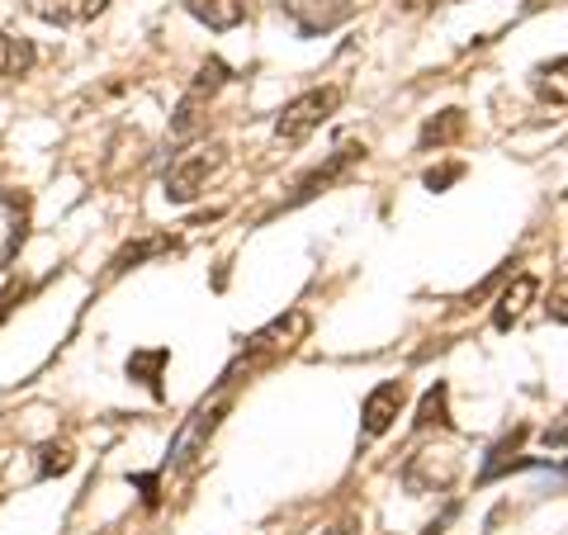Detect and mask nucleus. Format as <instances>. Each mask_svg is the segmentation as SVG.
Returning a JSON list of instances; mask_svg holds the SVG:
<instances>
[{"mask_svg":"<svg viewBox=\"0 0 568 535\" xmlns=\"http://www.w3.org/2000/svg\"><path fill=\"white\" fill-rule=\"evenodd\" d=\"M336 104H342V85H317V91L294 95L275 119V138L294 148V142H304L317 129V123H327L336 114Z\"/></svg>","mask_w":568,"mask_h":535,"instance_id":"f257e3e1","label":"nucleus"},{"mask_svg":"<svg viewBox=\"0 0 568 535\" xmlns=\"http://www.w3.org/2000/svg\"><path fill=\"white\" fill-rule=\"evenodd\" d=\"M227 162L223 157V148L213 142V148H194V152H181L171 162V171H166V200L171 204H190V200H200L204 194V185L219 175V166Z\"/></svg>","mask_w":568,"mask_h":535,"instance_id":"f03ea898","label":"nucleus"},{"mask_svg":"<svg viewBox=\"0 0 568 535\" xmlns=\"http://www.w3.org/2000/svg\"><path fill=\"white\" fill-rule=\"evenodd\" d=\"M227 81H233L227 62H223V58H209L200 71H194V81H190V91H185V100H181V110H175L171 133H175V138H190L194 129H200V104H204L209 95H219Z\"/></svg>","mask_w":568,"mask_h":535,"instance_id":"7ed1b4c3","label":"nucleus"},{"mask_svg":"<svg viewBox=\"0 0 568 535\" xmlns=\"http://www.w3.org/2000/svg\"><path fill=\"white\" fill-rule=\"evenodd\" d=\"M455 474H459V460L446 455V451H417L413 460H407V470H403V484L407 493H446L455 484Z\"/></svg>","mask_w":568,"mask_h":535,"instance_id":"20e7f679","label":"nucleus"},{"mask_svg":"<svg viewBox=\"0 0 568 535\" xmlns=\"http://www.w3.org/2000/svg\"><path fill=\"white\" fill-rule=\"evenodd\" d=\"M355 162H365V142H346V148H336L332 157L317 171H308L304 181L294 185V194L290 200H284V209H294V204H304V200H313V194H323V190H332L336 181H342V175L355 166Z\"/></svg>","mask_w":568,"mask_h":535,"instance_id":"39448f33","label":"nucleus"},{"mask_svg":"<svg viewBox=\"0 0 568 535\" xmlns=\"http://www.w3.org/2000/svg\"><path fill=\"white\" fill-rule=\"evenodd\" d=\"M298 336H308V313H284V317H275V323L271 327H265V332H256L252 336V342H246V351H242V361H265V355H280V351H290L294 342H298Z\"/></svg>","mask_w":568,"mask_h":535,"instance_id":"423d86ee","label":"nucleus"},{"mask_svg":"<svg viewBox=\"0 0 568 535\" xmlns=\"http://www.w3.org/2000/svg\"><path fill=\"white\" fill-rule=\"evenodd\" d=\"M403 403H407V388H403V380H388V384H379V388H369V398H365V407H361V432H365L369 441L384 436L388 426L398 422Z\"/></svg>","mask_w":568,"mask_h":535,"instance_id":"0eeeda50","label":"nucleus"},{"mask_svg":"<svg viewBox=\"0 0 568 535\" xmlns=\"http://www.w3.org/2000/svg\"><path fill=\"white\" fill-rule=\"evenodd\" d=\"M223 413H227V398H213V403L194 407V417L181 426V436H175V445H171V460H166V465H185V460L213 436V426L223 422Z\"/></svg>","mask_w":568,"mask_h":535,"instance_id":"6e6552de","label":"nucleus"},{"mask_svg":"<svg viewBox=\"0 0 568 535\" xmlns=\"http://www.w3.org/2000/svg\"><path fill=\"white\" fill-rule=\"evenodd\" d=\"M536 294H540V280L536 275H511V284L503 294H497V309H493V327L497 332H511L526 317V309L536 303Z\"/></svg>","mask_w":568,"mask_h":535,"instance_id":"1a4fd4ad","label":"nucleus"},{"mask_svg":"<svg viewBox=\"0 0 568 535\" xmlns=\"http://www.w3.org/2000/svg\"><path fill=\"white\" fill-rule=\"evenodd\" d=\"M290 14H294V24H298L304 39H317V33L346 24L351 20V6H346V0H294Z\"/></svg>","mask_w":568,"mask_h":535,"instance_id":"9d476101","label":"nucleus"},{"mask_svg":"<svg viewBox=\"0 0 568 535\" xmlns=\"http://www.w3.org/2000/svg\"><path fill=\"white\" fill-rule=\"evenodd\" d=\"M104 6H110V0H29V10L39 14V20L62 24V29H71V24H91L95 14H104Z\"/></svg>","mask_w":568,"mask_h":535,"instance_id":"9b49d317","label":"nucleus"},{"mask_svg":"<svg viewBox=\"0 0 568 535\" xmlns=\"http://www.w3.org/2000/svg\"><path fill=\"white\" fill-rule=\"evenodd\" d=\"M185 10L209 29H237L246 20V0H185Z\"/></svg>","mask_w":568,"mask_h":535,"instance_id":"f8f14e48","label":"nucleus"},{"mask_svg":"<svg viewBox=\"0 0 568 535\" xmlns=\"http://www.w3.org/2000/svg\"><path fill=\"white\" fill-rule=\"evenodd\" d=\"M171 246H175V238H171V233H152V238H138V242H129V246H119L114 261H110V275L133 271V265L152 261V256H162V252H171Z\"/></svg>","mask_w":568,"mask_h":535,"instance_id":"ddd939ff","label":"nucleus"},{"mask_svg":"<svg viewBox=\"0 0 568 535\" xmlns=\"http://www.w3.org/2000/svg\"><path fill=\"white\" fill-rule=\"evenodd\" d=\"M33 62H39V48H33L29 39L0 33V81H10V77H29Z\"/></svg>","mask_w":568,"mask_h":535,"instance_id":"4468645a","label":"nucleus"},{"mask_svg":"<svg viewBox=\"0 0 568 535\" xmlns=\"http://www.w3.org/2000/svg\"><path fill=\"white\" fill-rule=\"evenodd\" d=\"M166 361H171L166 346H156V351H133V355H129V380L148 384V394L162 398V370H166Z\"/></svg>","mask_w":568,"mask_h":535,"instance_id":"2eb2a0df","label":"nucleus"},{"mask_svg":"<svg viewBox=\"0 0 568 535\" xmlns=\"http://www.w3.org/2000/svg\"><path fill=\"white\" fill-rule=\"evenodd\" d=\"M465 133V110H440L436 119H426L422 123V138H417V148L422 152H432V148H450V142Z\"/></svg>","mask_w":568,"mask_h":535,"instance_id":"dca6fc26","label":"nucleus"},{"mask_svg":"<svg viewBox=\"0 0 568 535\" xmlns=\"http://www.w3.org/2000/svg\"><path fill=\"white\" fill-rule=\"evenodd\" d=\"M536 95L549 104H568V58H555L536 71Z\"/></svg>","mask_w":568,"mask_h":535,"instance_id":"f3484780","label":"nucleus"},{"mask_svg":"<svg viewBox=\"0 0 568 535\" xmlns=\"http://www.w3.org/2000/svg\"><path fill=\"white\" fill-rule=\"evenodd\" d=\"M521 436H526V432H511L503 445H497L493 460L484 465V474H478V484H493V478H497V474H507V470H530V465H536V460H517V455H511V451H517V441H521Z\"/></svg>","mask_w":568,"mask_h":535,"instance_id":"a211bd4d","label":"nucleus"},{"mask_svg":"<svg viewBox=\"0 0 568 535\" xmlns=\"http://www.w3.org/2000/svg\"><path fill=\"white\" fill-rule=\"evenodd\" d=\"M446 403H450V388H446V380H436L432 388H426L422 407H417V432H426V426H450Z\"/></svg>","mask_w":568,"mask_h":535,"instance_id":"6ab92c4d","label":"nucleus"},{"mask_svg":"<svg viewBox=\"0 0 568 535\" xmlns=\"http://www.w3.org/2000/svg\"><path fill=\"white\" fill-rule=\"evenodd\" d=\"M71 465H77V455H71V445L62 441H52L39 451V478H52V474H67Z\"/></svg>","mask_w":568,"mask_h":535,"instance_id":"aec40b11","label":"nucleus"},{"mask_svg":"<svg viewBox=\"0 0 568 535\" xmlns=\"http://www.w3.org/2000/svg\"><path fill=\"white\" fill-rule=\"evenodd\" d=\"M459 175H465V166H440V171H426V190H446V185H455Z\"/></svg>","mask_w":568,"mask_h":535,"instance_id":"412c9836","label":"nucleus"},{"mask_svg":"<svg viewBox=\"0 0 568 535\" xmlns=\"http://www.w3.org/2000/svg\"><path fill=\"white\" fill-rule=\"evenodd\" d=\"M20 299H24V284H6V290H0V327H6V317L14 313Z\"/></svg>","mask_w":568,"mask_h":535,"instance_id":"4be33fe9","label":"nucleus"},{"mask_svg":"<svg viewBox=\"0 0 568 535\" xmlns=\"http://www.w3.org/2000/svg\"><path fill=\"white\" fill-rule=\"evenodd\" d=\"M133 484L142 488V503L156 507V474H133Z\"/></svg>","mask_w":568,"mask_h":535,"instance_id":"5701e85b","label":"nucleus"},{"mask_svg":"<svg viewBox=\"0 0 568 535\" xmlns=\"http://www.w3.org/2000/svg\"><path fill=\"white\" fill-rule=\"evenodd\" d=\"M323 535H361V522H351V516H346V522H336V526H327Z\"/></svg>","mask_w":568,"mask_h":535,"instance_id":"b1692460","label":"nucleus"},{"mask_svg":"<svg viewBox=\"0 0 568 535\" xmlns=\"http://www.w3.org/2000/svg\"><path fill=\"white\" fill-rule=\"evenodd\" d=\"M549 317H555V323H564V327H568V299H559V303H549Z\"/></svg>","mask_w":568,"mask_h":535,"instance_id":"393cba45","label":"nucleus"},{"mask_svg":"<svg viewBox=\"0 0 568 535\" xmlns=\"http://www.w3.org/2000/svg\"><path fill=\"white\" fill-rule=\"evenodd\" d=\"M540 6H549V0H526V10H540Z\"/></svg>","mask_w":568,"mask_h":535,"instance_id":"a878e982","label":"nucleus"}]
</instances>
